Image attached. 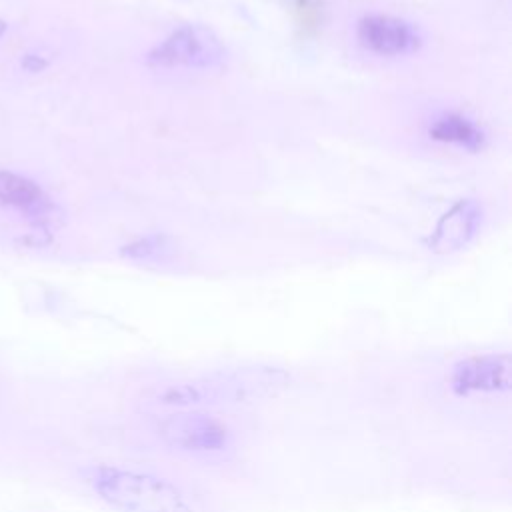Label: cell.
Listing matches in <instances>:
<instances>
[{
    "instance_id": "7a4b0ae2",
    "label": "cell",
    "mask_w": 512,
    "mask_h": 512,
    "mask_svg": "<svg viewBox=\"0 0 512 512\" xmlns=\"http://www.w3.org/2000/svg\"><path fill=\"white\" fill-rule=\"evenodd\" d=\"M274 370L256 372H230L214 374L188 382H174L158 390L156 402L174 408H196L202 404L220 402H242L250 396L264 394L266 390L278 386L282 380L274 376Z\"/></svg>"
},
{
    "instance_id": "ba28073f",
    "label": "cell",
    "mask_w": 512,
    "mask_h": 512,
    "mask_svg": "<svg viewBox=\"0 0 512 512\" xmlns=\"http://www.w3.org/2000/svg\"><path fill=\"white\" fill-rule=\"evenodd\" d=\"M0 202L18 210L34 224H50L60 218L52 198L30 178L0 170Z\"/></svg>"
},
{
    "instance_id": "52a82bcc",
    "label": "cell",
    "mask_w": 512,
    "mask_h": 512,
    "mask_svg": "<svg viewBox=\"0 0 512 512\" xmlns=\"http://www.w3.org/2000/svg\"><path fill=\"white\" fill-rule=\"evenodd\" d=\"M482 224V206L472 198L456 200L436 222L426 246L434 254H452L464 248Z\"/></svg>"
},
{
    "instance_id": "6da1fadb",
    "label": "cell",
    "mask_w": 512,
    "mask_h": 512,
    "mask_svg": "<svg viewBox=\"0 0 512 512\" xmlns=\"http://www.w3.org/2000/svg\"><path fill=\"white\" fill-rule=\"evenodd\" d=\"M86 482L118 512H194L178 484L152 472L100 464L86 470Z\"/></svg>"
},
{
    "instance_id": "3957f363",
    "label": "cell",
    "mask_w": 512,
    "mask_h": 512,
    "mask_svg": "<svg viewBox=\"0 0 512 512\" xmlns=\"http://www.w3.org/2000/svg\"><path fill=\"white\" fill-rule=\"evenodd\" d=\"M226 58L222 38L204 24H184L146 52V66L154 70H206Z\"/></svg>"
},
{
    "instance_id": "30bf717a",
    "label": "cell",
    "mask_w": 512,
    "mask_h": 512,
    "mask_svg": "<svg viewBox=\"0 0 512 512\" xmlns=\"http://www.w3.org/2000/svg\"><path fill=\"white\" fill-rule=\"evenodd\" d=\"M168 250L170 248L166 246L164 236H146L132 242L130 246H124L122 254L134 260H150V258H162Z\"/></svg>"
},
{
    "instance_id": "8992f818",
    "label": "cell",
    "mask_w": 512,
    "mask_h": 512,
    "mask_svg": "<svg viewBox=\"0 0 512 512\" xmlns=\"http://www.w3.org/2000/svg\"><path fill=\"white\" fill-rule=\"evenodd\" d=\"M354 34L360 48L380 58L408 56L422 46V34L412 22L382 12L358 18Z\"/></svg>"
},
{
    "instance_id": "277c9868",
    "label": "cell",
    "mask_w": 512,
    "mask_h": 512,
    "mask_svg": "<svg viewBox=\"0 0 512 512\" xmlns=\"http://www.w3.org/2000/svg\"><path fill=\"white\" fill-rule=\"evenodd\" d=\"M154 430L168 448L192 456L224 454L234 440L232 428L222 418L196 408H180L162 416Z\"/></svg>"
},
{
    "instance_id": "8fae6325",
    "label": "cell",
    "mask_w": 512,
    "mask_h": 512,
    "mask_svg": "<svg viewBox=\"0 0 512 512\" xmlns=\"http://www.w3.org/2000/svg\"><path fill=\"white\" fill-rule=\"evenodd\" d=\"M6 32V22L4 20H0V36Z\"/></svg>"
},
{
    "instance_id": "9c48e42d",
    "label": "cell",
    "mask_w": 512,
    "mask_h": 512,
    "mask_svg": "<svg viewBox=\"0 0 512 512\" xmlns=\"http://www.w3.org/2000/svg\"><path fill=\"white\" fill-rule=\"evenodd\" d=\"M428 136L434 142L478 152L486 146L484 130L462 112H442L428 124Z\"/></svg>"
},
{
    "instance_id": "5b68a950",
    "label": "cell",
    "mask_w": 512,
    "mask_h": 512,
    "mask_svg": "<svg viewBox=\"0 0 512 512\" xmlns=\"http://www.w3.org/2000/svg\"><path fill=\"white\" fill-rule=\"evenodd\" d=\"M512 386V360L508 352L466 356L452 364L446 388L458 398L508 394Z\"/></svg>"
}]
</instances>
